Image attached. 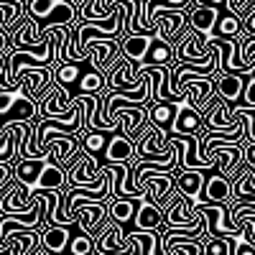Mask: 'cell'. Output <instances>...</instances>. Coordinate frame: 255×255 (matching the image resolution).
<instances>
[{
  "instance_id": "obj_1",
  "label": "cell",
  "mask_w": 255,
  "mask_h": 255,
  "mask_svg": "<svg viewBox=\"0 0 255 255\" xmlns=\"http://www.w3.org/2000/svg\"><path fill=\"white\" fill-rule=\"evenodd\" d=\"M194 209L202 217V240L217 238V235H225V238H232V240L245 238L243 227L230 222V204H225V202H202Z\"/></svg>"
},
{
  "instance_id": "obj_2",
  "label": "cell",
  "mask_w": 255,
  "mask_h": 255,
  "mask_svg": "<svg viewBox=\"0 0 255 255\" xmlns=\"http://www.w3.org/2000/svg\"><path fill=\"white\" fill-rule=\"evenodd\" d=\"M26 15L36 20L41 31H46L51 26L77 23V5L69 0H26Z\"/></svg>"
},
{
  "instance_id": "obj_3",
  "label": "cell",
  "mask_w": 255,
  "mask_h": 255,
  "mask_svg": "<svg viewBox=\"0 0 255 255\" xmlns=\"http://www.w3.org/2000/svg\"><path fill=\"white\" fill-rule=\"evenodd\" d=\"M38 118V102L31 100L20 87L0 90V125L10 123H28Z\"/></svg>"
},
{
  "instance_id": "obj_4",
  "label": "cell",
  "mask_w": 255,
  "mask_h": 255,
  "mask_svg": "<svg viewBox=\"0 0 255 255\" xmlns=\"http://www.w3.org/2000/svg\"><path fill=\"white\" fill-rule=\"evenodd\" d=\"M174 171H140L135 176V184L143 189V194L148 199H153L156 204L163 207L168 202V197H171L174 186H176V174Z\"/></svg>"
},
{
  "instance_id": "obj_5",
  "label": "cell",
  "mask_w": 255,
  "mask_h": 255,
  "mask_svg": "<svg viewBox=\"0 0 255 255\" xmlns=\"http://www.w3.org/2000/svg\"><path fill=\"white\" fill-rule=\"evenodd\" d=\"M202 123H204V130H238L243 125V120L238 115H232L230 105L217 92L212 95L207 108L202 110Z\"/></svg>"
},
{
  "instance_id": "obj_6",
  "label": "cell",
  "mask_w": 255,
  "mask_h": 255,
  "mask_svg": "<svg viewBox=\"0 0 255 255\" xmlns=\"http://www.w3.org/2000/svg\"><path fill=\"white\" fill-rule=\"evenodd\" d=\"M199 215L194 204H191L181 191L174 186L171 197H168V202L163 204V227H179V225H191L197 222Z\"/></svg>"
},
{
  "instance_id": "obj_7",
  "label": "cell",
  "mask_w": 255,
  "mask_h": 255,
  "mask_svg": "<svg viewBox=\"0 0 255 255\" xmlns=\"http://www.w3.org/2000/svg\"><path fill=\"white\" fill-rule=\"evenodd\" d=\"M209 161H217V171L227 179L238 176V168L245 166V143H222L215 145L209 153Z\"/></svg>"
},
{
  "instance_id": "obj_8",
  "label": "cell",
  "mask_w": 255,
  "mask_h": 255,
  "mask_svg": "<svg viewBox=\"0 0 255 255\" xmlns=\"http://www.w3.org/2000/svg\"><path fill=\"white\" fill-rule=\"evenodd\" d=\"M179 143V168H202V171H217V161H204L199 153V135H176L168 133Z\"/></svg>"
},
{
  "instance_id": "obj_9",
  "label": "cell",
  "mask_w": 255,
  "mask_h": 255,
  "mask_svg": "<svg viewBox=\"0 0 255 255\" xmlns=\"http://www.w3.org/2000/svg\"><path fill=\"white\" fill-rule=\"evenodd\" d=\"M212 54V41L209 33H199L194 28H189L181 41L176 44V61H204Z\"/></svg>"
},
{
  "instance_id": "obj_10",
  "label": "cell",
  "mask_w": 255,
  "mask_h": 255,
  "mask_svg": "<svg viewBox=\"0 0 255 255\" xmlns=\"http://www.w3.org/2000/svg\"><path fill=\"white\" fill-rule=\"evenodd\" d=\"M51 84H54V67H28L18 77V87L36 102L49 92Z\"/></svg>"
},
{
  "instance_id": "obj_11",
  "label": "cell",
  "mask_w": 255,
  "mask_h": 255,
  "mask_svg": "<svg viewBox=\"0 0 255 255\" xmlns=\"http://www.w3.org/2000/svg\"><path fill=\"white\" fill-rule=\"evenodd\" d=\"M151 26H156L158 33L176 46L181 41V36L189 31V18H186L184 10H176V8L174 10H158L151 20Z\"/></svg>"
},
{
  "instance_id": "obj_12",
  "label": "cell",
  "mask_w": 255,
  "mask_h": 255,
  "mask_svg": "<svg viewBox=\"0 0 255 255\" xmlns=\"http://www.w3.org/2000/svg\"><path fill=\"white\" fill-rule=\"evenodd\" d=\"M181 90H184V97L202 113L207 108V102L212 100V95L217 92V79H215V74L191 77V79H184L181 82Z\"/></svg>"
},
{
  "instance_id": "obj_13",
  "label": "cell",
  "mask_w": 255,
  "mask_h": 255,
  "mask_svg": "<svg viewBox=\"0 0 255 255\" xmlns=\"http://www.w3.org/2000/svg\"><path fill=\"white\" fill-rule=\"evenodd\" d=\"M161 253V230H138L128 232L123 255H156Z\"/></svg>"
},
{
  "instance_id": "obj_14",
  "label": "cell",
  "mask_w": 255,
  "mask_h": 255,
  "mask_svg": "<svg viewBox=\"0 0 255 255\" xmlns=\"http://www.w3.org/2000/svg\"><path fill=\"white\" fill-rule=\"evenodd\" d=\"M202 113L191 105L186 97L176 102V118H174V128H171V133L176 135H199L202 133Z\"/></svg>"
},
{
  "instance_id": "obj_15",
  "label": "cell",
  "mask_w": 255,
  "mask_h": 255,
  "mask_svg": "<svg viewBox=\"0 0 255 255\" xmlns=\"http://www.w3.org/2000/svg\"><path fill=\"white\" fill-rule=\"evenodd\" d=\"M100 158L82 153L74 158V163L67 168V184H97L102 176V168H100Z\"/></svg>"
},
{
  "instance_id": "obj_16",
  "label": "cell",
  "mask_w": 255,
  "mask_h": 255,
  "mask_svg": "<svg viewBox=\"0 0 255 255\" xmlns=\"http://www.w3.org/2000/svg\"><path fill=\"white\" fill-rule=\"evenodd\" d=\"M118 56H120V38H97V41H92V46H90L87 59L84 61H87L90 67H95V69L108 72L115 64Z\"/></svg>"
},
{
  "instance_id": "obj_17",
  "label": "cell",
  "mask_w": 255,
  "mask_h": 255,
  "mask_svg": "<svg viewBox=\"0 0 255 255\" xmlns=\"http://www.w3.org/2000/svg\"><path fill=\"white\" fill-rule=\"evenodd\" d=\"M74 215H77V227L82 232H87V235L97 238L102 225L108 222V207L102 202H87V204H79Z\"/></svg>"
},
{
  "instance_id": "obj_18",
  "label": "cell",
  "mask_w": 255,
  "mask_h": 255,
  "mask_svg": "<svg viewBox=\"0 0 255 255\" xmlns=\"http://www.w3.org/2000/svg\"><path fill=\"white\" fill-rule=\"evenodd\" d=\"M125 238H128V232L123 230V222L108 217V222L102 225V230L95 238V253H123Z\"/></svg>"
},
{
  "instance_id": "obj_19",
  "label": "cell",
  "mask_w": 255,
  "mask_h": 255,
  "mask_svg": "<svg viewBox=\"0 0 255 255\" xmlns=\"http://www.w3.org/2000/svg\"><path fill=\"white\" fill-rule=\"evenodd\" d=\"M215 79H217V95L230 105V108L240 105L248 74L245 72H225V74H215Z\"/></svg>"
},
{
  "instance_id": "obj_20",
  "label": "cell",
  "mask_w": 255,
  "mask_h": 255,
  "mask_svg": "<svg viewBox=\"0 0 255 255\" xmlns=\"http://www.w3.org/2000/svg\"><path fill=\"white\" fill-rule=\"evenodd\" d=\"M230 199H232V179H227L220 171L204 174V186H202L199 204L202 202H225V204H230Z\"/></svg>"
},
{
  "instance_id": "obj_21",
  "label": "cell",
  "mask_w": 255,
  "mask_h": 255,
  "mask_svg": "<svg viewBox=\"0 0 255 255\" xmlns=\"http://www.w3.org/2000/svg\"><path fill=\"white\" fill-rule=\"evenodd\" d=\"M174 174H176V189L197 207L202 197V186H204V174L209 171H202V168H176Z\"/></svg>"
},
{
  "instance_id": "obj_22",
  "label": "cell",
  "mask_w": 255,
  "mask_h": 255,
  "mask_svg": "<svg viewBox=\"0 0 255 255\" xmlns=\"http://www.w3.org/2000/svg\"><path fill=\"white\" fill-rule=\"evenodd\" d=\"M105 161L108 163H115V161H125L130 163L133 158H138V143L133 138H128L125 133L115 130L113 138L108 140V148H105Z\"/></svg>"
},
{
  "instance_id": "obj_23",
  "label": "cell",
  "mask_w": 255,
  "mask_h": 255,
  "mask_svg": "<svg viewBox=\"0 0 255 255\" xmlns=\"http://www.w3.org/2000/svg\"><path fill=\"white\" fill-rule=\"evenodd\" d=\"M133 225L138 230H161L163 227V207L156 204L153 199H138L135 215H133Z\"/></svg>"
},
{
  "instance_id": "obj_24",
  "label": "cell",
  "mask_w": 255,
  "mask_h": 255,
  "mask_svg": "<svg viewBox=\"0 0 255 255\" xmlns=\"http://www.w3.org/2000/svg\"><path fill=\"white\" fill-rule=\"evenodd\" d=\"M158 31H140V33H130V36H125L120 38V54L125 59H130L135 64H140L148 54V46H151V41L156 38Z\"/></svg>"
},
{
  "instance_id": "obj_25",
  "label": "cell",
  "mask_w": 255,
  "mask_h": 255,
  "mask_svg": "<svg viewBox=\"0 0 255 255\" xmlns=\"http://www.w3.org/2000/svg\"><path fill=\"white\" fill-rule=\"evenodd\" d=\"M145 113H148V125L161 128V130L171 133L174 118H176V102H168V100H151V102L145 105Z\"/></svg>"
},
{
  "instance_id": "obj_26",
  "label": "cell",
  "mask_w": 255,
  "mask_h": 255,
  "mask_svg": "<svg viewBox=\"0 0 255 255\" xmlns=\"http://www.w3.org/2000/svg\"><path fill=\"white\" fill-rule=\"evenodd\" d=\"M217 5H209V3H194L186 8V18H189V28H194L199 33H212L217 23Z\"/></svg>"
},
{
  "instance_id": "obj_27",
  "label": "cell",
  "mask_w": 255,
  "mask_h": 255,
  "mask_svg": "<svg viewBox=\"0 0 255 255\" xmlns=\"http://www.w3.org/2000/svg\"><path fill=\"white\" fill-rule=\"evenodd\" d=\"M230 204H253L255 207V168L243 166V174L232 179Z\"/></svg>"
},
{
  "instance_id": "obj_28",
  "label": "cell",
  "mask_w": 255,
  "mask_h": 255,
  "mask_svg": "<svg viewBox=\"0 0 255 255\" xmlns=\"http://www.w3.org/2000/svg\"><path fill=\"white\" fill-rule=\"evenodd\" d=\"M46 36V31H41L38 23L33 18L23 15V20L10 31V46L13 49H20V46H33V44H41Z\"/></svg>"
},
{
  "instance_id": "obj_29",
  "label": "cell",
  "mask_w": 255,
  "mask_h": 255,
  "mask_svg": "<svg viewBox=\"0 0 255 255\" xmlns=\"http://www.w3.org/2000/svg\"><path fill=\"white\" fill-rule=\"evenodd\" d=\"M72 238V225H44L41 227V248L49 253H64Z\"/></svg>"
},
{
  "instance_id": "obj_30",
  "label": "cell",
  "mask_w": 255,
  "mask_h": 255,
  "mask_svg": "<svg viewBox=\"0 0 255 255\" xmlns=\"http://www.w3.org/2000/svg\"><path fill=\"white\" fill-rule=\"evenodd\" d=\"M105 87H108V74H105L102 69L90 67V69H84L79 74L72 95H100Z\"/></svg>"
},
{
  "instance_id": "obj_31",
  "label": "cell",
  "mask_w": 255,
  "mask_h": 255,
  "mask_svg": "<svg viewBox=\"0 0 255 255\" xmlns=\"http://www.w3.org/2000/svg\"><path fill=\"white\" fill-rule=\"evenodd\" d=\"M115 130H102V128H97V130H84L82 138H79V151L87 153V156H102L105 148H108V140L113 138Z\"/></svg>"
},
{
  "instance_id": "obj_32",
  "label": "cell",
  "mask_w": 255,
  "mask_h": 255,
  "mask_svg": "<svg viewBox=\"0 0 255 255\" xmlns=\"http://www.w3.org/2000/svg\"><path fill=\"white\" fill-rule=\"evenodd\" d=\"M171 61H176V46L171 41H166L161 33H156V38L151 41L148 54L140 64H171Z\"/></svg>"
},
{
  "instance_id": "obj_33",
  "label": "cell",
  "mask_w": 255,
  "mask_h": 255,
  "mask_svg": "<svg viewBox=\"0 0 255 255\" xmlns=\"http://www.w3.org/2000/svg\"><path fill=\"white\" fill-rule=\"evenodd\" d=\"M23 15H26L23 0H3L0 3V31H5L10 36V31L23 20Z\"/></svg>"
},
{
  "instance_id": "obj_34",
  "label": "cell",
  "mask_w": 255,
  "mask_h": 255,
  "mask_svg": "<svg viewBox=\"0 0 255 255\" xmlns=\"http://www.w3.org/2000/svg\"><path fill=\"white\" fill-rule=\"evenodd\" d=\"M64 186H67V168L49 158L44 171L38 176V181H36V186H33V191H38V189H64Z\"/></svg>"
},
{
  "instance_id": "obj_35",
  "label": "cell",
  "mask_w": 255,
  "mask_h": 255,
  "mask_svg": "<svg viewBox=\"0 0 255 255\" xmlns=\"http://www.w3.org/2000/svg\"><path fill=\"white\" fill-rule=\"evenodd\" d=\"M82 64H84V61H59L56 67H54V82L59 84V87L67 90L69 95H72V90H74L79 74L84 72ZM72 97H74V95H72Z\"/></svg>"
},
{
  "instance_id": "obj_36",
  "label": "cell",
  "mask_w": 255,
  "mask_h": 255,
  "mask_svg": "<svg viewBox=\"0 0 255 255\" xmlns=\"http://www.w3.org/2000/svg\"><path fill=\"white\" fill-rule=\"evenodd\" d=\"M212 33L220 36V38H240V36H245V28H243V15L230 13V10L220 13V15H217L215 28H212Z\"/></svg>"
},
{
  "instance_id": "obj_37",
  "label": "cell",
  "mask_w": 255,
  "mask_h": 255,
  "mask_svg": "<svg viewBox=\"0 0 255 255\" xmlns=\"http://www.w3.org/2000/svg\"><path fill=\"white\" fill-rule=\"evenodd\" d=\"M113 13L110 0H82L77 5V23L79 20H100Z\"/></svg>"
},
{
  "instance_id": "obj_38",
  "label": "cell",
  "mask_w": 255,
  "mask_h": 255,
  "mask_svg": "<svg viewBox=\"0 0 255 255\" xmlns=\"http://www.w3.org/2000/svg\"><path fill=\"white\" fill-rule=\"evenodd\" d=\"M135 207H138V199H130V197H113L110 204H108V217L110 220H118V222H133V215H135Z\"/></svg>"
},
{
  "instance_id": "obj_39",
  "label": "cell",
  "mask_w": 255,
  "mask_h": 255,
  "mask_svg": "<svg viewBox=\"0 0 255 255\" xmlns=\"http://www.w3.org/2000/svg\"><path fill=\"white\" fill-rule=\"evenodd\" d=\"M232 115H238L245 125V138L248 140H255V105H235L230 108Z\"/></svg>"
},
{
  "instance_id": "obj_40",
  "label": "cell",
  "mask_w": 255,
  "mask_h": 255,
  "mask_svg": "<svg viewBox=\"0 0 255 255\" xmlns=\"http://www.w3.org/2000/svg\"><path fill=\"white\" fill-rule=\"evenodd\" d=\"M67 250H69L72 255H90V253H95V238L79 230V235H72V238H69Z\"/></svg>"
},
{
  "instance_id": "obj_41",
  "label": "cell",
  "mask_w": 255,
  "mask_h": 255,
  "mask_svg": "<svg viewBox=\"0 0 255 255\" xmlns=\"http://www.w3.org/2000/svg\"><path fill=\"white\" fill-rule=\"evenodd\" d=\"M253 3H255V0H222L225 10H230V13H238V15H243V13H245Z\"/></svg>"
},
{
  "instance_id": "obj_42",
  "label": "cell",
  "mask_w": 255,
  "mask_h": 255,
  "mask_svg": "<svg viewBox=\"0 0 255 255\" xmlns=\"http://www.w3.org/2000/svg\"><path fill=\"white\" fill-rule=\"evenodd\" d=\"M240 105H255V74H248V82H245V92H243V100Z\"/></svg>"
},
{
  "instance_id": "obj_43",
  "label": "cell",
  "mask_w": 255,
  "mask_h": 255,
  "mask_svg": "<svg viewBox=\"0 0 255 255\" xmlns=\"http://www.w3.org/2000/svg\"><path fill=\"white\" fill-rule=\"evenodd\" d=\"M13 181V163H0V191Z\"/></svg>"
},
{
  "instance_id": "obj_44",
  "label": "cell",
  "mask_w": 255,
  "mask_h": 255,
  "mask_svg": "<svg viewBox=\"0 0 255 255\" xmlns=\"http://www.w3.org/2000/svg\"><path fill=\"white\" fill-rule=\"evenodd\" d=\"M245 166L255 168V140H248L245 143Z\"/></svg>"
},
{
  "instance_id": "obj_45",
  "label": "cell",
  "mask_w": 255,
  "mask_h": 255,
  "mask_svg": "<svg viewBox=\"0 0 255 255\" xmlns=\"http://www.w3.org/2000/svg\"><path fill=\"white\" fill-rule=\"evenodd\" d=\"M10 49V36L5 31H0V54H5Z\"/></svg>"
},
{
  "instance_id": "obj_46",
  "label": "cell",
  "mask_w": 255,
  "mask_h": 255,
  "mask_svg": "<svg viewBox=\"0 0 255 255\" xmlns=\"http://www.w3.org/2000/svg\"><path fill=\"white\" fill-rule=\"evenodd\" d=\"M3 135H5V128H3V125H0V138H3Z\"/></svg>"
},
{
  "instance_id": "obj_47",
  "label": "cell",
  "mask_w": 255,
  "mask_h": 255,
  "mask_svg": "<svg viewBox=\"0 0 255 255\" xmlns=\"http://www.w3.org/2000/svg\"><path fill=\"white\" fill-rule=\"evenodd\" d=\"M69 3H72V5H79V3H82V0H69Z\"/></svg>"
},
{
  "instance_id": "obj_48",
  "label": "cell",
  "mask_w": 255,
  "mask_h": 255,
  "mask_svg": "<svg viewBox=\"0 0 255 255\" xmlns=\"http://www.w3.org/2000/svg\"><path fill=\"white\" fill-rule=\"evenodd\" d=\"M110 3H115V0H110Z\"/></svg>"
}]
</instances>
